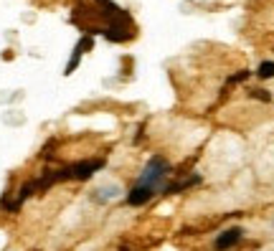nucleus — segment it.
Segmentation results:
<instances>
[{
  "label": "nucleus",
  "mask_w": 274,
  "mask_h": 251,
  "mask_svg": "<svg viewBox=\"0 0 274 251\" xmlns=\"http://www.w3.org/2000/svg\"><path fill=\"white\" fill-rule=\"evenodd\" d=\"M168 175H170V162L163 155H152L142 170V175L137 178V185L152 190V193H163L168 185Z\"/></svg>",
  "instance_id": "1"
},
{
  "label": "nucleus",
  "mask_w": 274,
  "mask_h": 251,
  "mask_svg": "<svg viewBox=\"0 0 274 251\" xmlns=\"http://www.w3.org/2000/svg\"><path fill=\"white\" fill-rule=\"evenodd\" d=\"M102 168H104L102 157H97V160H82V162H74V165H66V168L56 170V180L59 183H64V180H89Z\"/></svg>",
  "instance_id": "2"
},
{
  "label": "nucleus",
  "mask_w": 274,
  "mask_h": 251,
  "mask_svg": "<svg viewBox=\"0 0 274 251\" xmlns=\"http://www.w3.org/2000/svg\"><path fill=\"white\" fill-rule=\"evenodd\" d=\"M241 238H244V228H241V226L226 228L223 233L216 236V241H213V251H231V248H236V246L241 243Z\"/></svg>",
  "instance_id": "3"
},
{
  "label": "nucleus",
  "mask_w": 274,
  "mask_h": 251,
  "mask_svg": "<svg viewBox=\"0 0 274 251\" xmlns=\"http://www.w3.org/2000/svg\"><path fill=\"white\" fill-rule=\"evenodd\" d=\"M198 183H201V175H198V173H190V175L183 178V180H173V183H168L163 193H168V195H173V193H183V190H188V188H195Z\"/></svg>",
  "instance_id": "4"
},
{
  "label": "nucleus",
  "mask_w": 274,
  "mask_h": 251,
  "mask_svg": "<svg viewBox=\"0 0 274 251\" xmlns=\"http://www.w3.org/2000/svg\"><path fill=\"white\" fill-rule=\"evenodd\" d=\"M92 46H94L92 36H84V38L79 41V46L74 49V54H71V59H69V64H66V74H74V69H76L79 61H82V54H84L87 49H92Z\"/></svg>",
  "instance_id": "5"
},
{
  "label": "nucleus",
  "mask_w": 274,
  "mask_h": 251,
  "mask_svg": "<svg viewBox=\"0 0 274 251\" xmlns=\"http://www.w3.org/2000/svg\"><path fill=\"white\" fill-rule=\"evenodd\" d=\"M256 76L259 79H274V61H261L256 69Z\"/></svg>",
  "instance_id": "6"
},
{
  "label": "nucleus",
  "mask_w": 274,
  "mask_h": 251,
  "mask_svg": "<svg viewBox=\"0 0 274 251\" xmlns=\"http://www.w3.org/2000/svg\"><path fill=\"white\" fill-rule=\"evenodd\" d=\"M117 193H120L117 188H102V190H97V193H94V200H97V203H104V200L114 198Z\"/></svg>",
  "instance_id": "7"
},
{
  "label": "nucleus",
  "mask_w": 274,
  "mask_h": 251,
  "mask_svg": "<svg viewBox=\"0 0 274 251\" xmlns=\"http://www.w3.org/2000/svg\"><path fill=\"white\" fill-rule=\"evenodd\" d=\"M251 97L254 99H261V102H271V94L266 89H251Z\"/></svg>",
  "instance_id": "8"
},
{
  "label": "nucleus",
  "mask_w": 274,
  "mask_h": 251,
  "mask_svg": "<svg viewBox=\"0 0 274 251\" xmlns=\"http://www.w3.org/2000/svg\"><path fill=\"white\" fill-rule=\"evenodd\" d=\"M249 74H251V71H239V74H233V76L228 79V84H239V81H246V79H249Z\"/></svg>",
  "instance_id": "9"
}]
</instances>
